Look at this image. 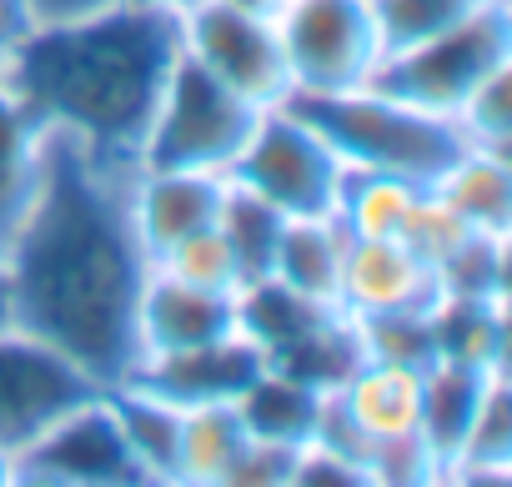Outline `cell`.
Here are the masks:
<instances>
[{"label":"cell","mask_w":512,"mask_h":487,"mask_svg":"<svg viewBox=\"0 0 512 487\" xmlns=\"http://www.w3.org/2000/svg\"><path fill=\"white\" fill-rule=\"evenodd\" d=\"M151 257L131 216V171H106L51 141L46 186L6 252L11 327L76 362L96 387L126 382Z\"/></svg>","instance_id":"cell-1"},{"label":"cell","mask_w":512,"mask_h":487,"mask_svg":"<svg viewBox=\"0 0 512 487\" xmlns=\"http://www.w3.org/2000/svg\"><path fill=\"white\" fill-rule=\"evenodd\" d=\"M176 56L181 16L121 0L86 21L31 26L0 61V81L51 136L71 141L96 166L136 171Z\"/></svg>","instance_id":"cell-2"},{"label":"cell","mask_w":512,"mask_h":487,"mask_svg":"<svg viewBox=\"0 0 512 487\" xmlns=\"http://www.w3.org/2000/svg\"><path fill=\"white\" fill-rule=\"evenodd\" d=\"M287 106L312 121L327 146L352 171H387L417 186H432L462 151V131L452 116L417 111L377 86L337 91V96H287Z\"/></svg>","instance_id":"cell-3"},{"label":"cell","mask_w":512,"mask_h":487,"mask_svg":"<svg viewBox=\"0 0 512 487\" xmlns=\"http://www.w3.org/2000/svg\"><path fill=\"white\" fill-rule=\"evenodd\" d=\"M502 66H512V0H482L452 31L387 56L367 86H377L417 111L457 116L462 101Z\"/></svg>","instance_id":"cell-4"},{"label":"cell","mask_w":512,"mask_h":487,"mask_svg":"<svg viewBox=\"0 0 512 487\" xmlns=\"http://www.w3.org/2000/svg\"><path fill=\"white\" fill-rule=\"evenodd\" d=\"M226 181L262 196L287 221H302V216H337L347 166L327 146V136L282 101L256 116L246 146L226 166Z\"/></svg>","instance_id":"cell-5"},{"label":"cell","mask_w":512,"mask_h":487,"mask_svg":"<svg viewBox=\"0 0 512 487\" xmlns=\"http://www.w3.org/2000/svg\"><path fill=\"white\" fill-rule=\"evenodd\" d=\"M256 116H262L256 106H246L241 96H231L226 86H216L201 66H191L186 56H176V66L166 76V91L156 101V116L146 126L136 171L141 166H166V171H211V176H226V166L246 146Z\"/></svg>","instance_id":"cell-6"},{"label":"cell","mask_w":512,"mask_h":487,"mask_svg":"<svg viewBox=\"0 0 512 487\" xmlns=\"http://www.w3.org/2000/svg\"><path fill=\"white\" fill-rule=\"evenodd\" d=\"M181 56L256 111L282 106L292 96L272 11L231 6V0H191L181 11Z\"/></svg>","instance_id":"cell-7"},{"label":"cell","mask_w":512,"mask_h":487,"mask_svg":"<svg viewBox=\"0 0 512 487\" xmlns=\"http://www.w3.org/2000/svg\"><path fill=\"white\" fill-rule=\"evenodd\" d=\"M272 16H277L292 96L357 91L382 66L372 0H282Z\"/></svg>","instance_id":"cell-8"},{"label":"cell","mask_w":512,"mask_h":487,"mask_svg":"<svg viewBox=\"0 0 512 487\" xmlns=\"http://www.w3.org/2000/svg\"><path fill=\"white\" fill-rule=\"evenodd\" d=\"M21 487H146L116 412L106 402V387L71 407L61 422H51L21 457H16Z\"/></svg>","instance_id":"cell-9"},{"label":"cell","mask_w":512,"mask_h":487,"mask_svg":"<svg viewBox=\"0 0 512 487\" xmlns=\"http://www.w3.org/2000/svg\"><path fill=\"white\" fill-rule=\"evenodd\" d=\"M96 392L101 387L76 362L26 337L21 327H0V452L6 457H21L51 422Z\"/></svg>","instance_id":"cell-10"},{"label":"cell","mask_w":512,"mask_h":487,"mask_svg":"<svg viewBox=\"0 0 512 487\" xmlns=\"http://www.w3.org/2000/svg\"><path fill=\"white\" fill-rule=\"evenodd\" d=\"M262 367H267V357L256 352V342L231 332V337L206 342V347L141 357L126 382H136V387H146V392H156L176 407H196V402H236L241 387Z\"/></svg>","instance_id":"cell-11"},{"label":"cell","mask_w":512,"mask_h":487,"mask_svg":"<svg viewBox=\"0 0 512 487\" xmlns=\"http://www.w3.org/2000/svg\"><path fill=\"white\" fill-rule=\"evenodd\" d=\"M231 332H236V292H206V287L176 282V277H166V272L151 267L146 292H141V307H136L141 357L206 347V342H221Z\"/></svg>","instance_id":"cell-12"},{"label":"cell","mask_w":512,"mask_h":487,"mask_svg":"<svg viewBox=\"0 0 512 487\" xmlns=\"http://www.w3.org/2000/svg\"><path fill=\"white\" fill-rule=\"evenodd\" d=\"M221 196H226V176L211 171H166V166L131 171V216L146 257L156 262L181 236L216 226Z\"/></svg>","instance_id":"cell-13"},{"label":"cell","mask_w":512,"mask_h":487,"mask_svg":"<svg viewBox=\"0 0 512 487\" xmlns=\"http://www.w3.org/2000/svg\"><path fill=\"white\" fill-rule=\"evenodd\" d=\"M437 277L427 262H417L402 241L352 236L342 262V312L377 317V312H417L437 307Z\"/></svg>","instance_id":"cell-14"},{"label":"cell","mask_w":512,"mask_h":487,"mask_svg":"<svg viewBox=\"0 0 512 487\" xmlns=\"http://www.w3.org/2000/svg\"><path fill=\"white\" fill-rule=\"evenodd\" d=\"M51 131L41 126V116H31L16 91L0 81V262H6L11 241L21 236L41 186H46V166H51Z\"/></svg>","instance_id":"cell-15"},{"label":"cell","mask_w":512,"mask_h":487,"mask_svg":"<svg viewBox=\"0 0 512 487\" xmlns=\"http://www.w3.org/2000/svg\"><path fill=\"white\" fill-rule=\"evenodd\" d=\"M497 372H477L467 362H452V357H437L427 372H422V402H417V437L427 442V452L437 457L442 467V482H447V467L457 462L467 432H472V417L487 397V382Z\"/></svg>","instance_id":"cell-16"},{"label":"cell","mask_w":512,"mask_h":487,"mask_svg":"<svg viewBox=\"0 0 512 487\" xmlns=\"http://www.w3.org/2000/svg\"><path fill=\"white\" fill-rule=\"evenodd\" d=\"M347 247H352V231L342 226V216H302V221H287L272 277H277L282 287L302 292L307 302L342 307V262H347Z\"/></svg>","instance_id":"cell-17"},{"label":"cell","mask_w":512,"mask_h":487,"mask_svg":"<svg viewBox=\"0 0 512 487\" xmlns=\"http://www.w3.org/2000/svg\"><path fill=\"white\" fill-rule=\"evenodd\" d=\"M106 402L116 412V427L146 477V487H171L176 482V437H181V407L136 387V382H111Z\"/></svg>","instance_id":"cell-18"},{"label":"cell","mask_w":512,"mask_h":487,"mask_svg":"<svg viewBox=\"0 0 512 487\" xmlns=\"http://www.w3.org/2000/svg\"><path fill=\"white\" fill-rule=\"evenodd\" d=\"M432 191H437L442 201H452L472 231L512 236V156L467 146V151L432 181Z\"/></svg>","instance_id":"cell-19"},{"label":"cell","mask_w":512,"mask_h":487,"mask_svg":"<svg viewBox=\"0 0 512 487\" xmlns=\"http://www.w3.org/2000/svg\"><path fill=\"white\" fill-rule=\"evenodd\" d=\"M317 407H322V392L277 367H262L236 397V417H241L246 437L287 442V447H307V437L317 427Z\"/></svg>","instance_id":"cell-20"},{"label":"cell","mask_w":512,"mask_h":487,"mask_svg":"<svg viewBox=\"0 0 512 487\" xmlns=\"http://www.w3.org/2000/svg\"><path fill=\"white\" fill-rule=\"evenodd\" d=\"M241 447H246V427H241V417H236V402H196V407H181L176 482H181V487H221Z\"/></svg>","instance_id":"cell-21"},{"label":"cell","mask_w":512,"mask_h":487,"mask_svg":"<svg viewBox=\"0 0 512 487\" xmlns=\"http://www.w3.org/2000/svg\"><path fill=\"white\" fill-rule=\"evenodd\" d=\"M337 392H342V402L352 407V417L367 427L372 442H382V437H402V432H417L422 372H412V367H392V362H362Z\"/></svg>","instance_id":"cell-22"},{"label":"cell","mask_w":512,"mask_h":487,"mask_svg":"<svg viewBox=\"0 0 512 487\" xmlns=\"http://www.w3.org/2000/svg\"><path fill=\"white\" fill-rule=\"evenodd\" d=\"M216 231H221L226 252L236 262L241 287H251V282H267L272 277L287 216L277 206H267L262 196H251L246 186L226 181V196H221V211H216Z\"/></svg>","instance_id":"cell-23"},{"label":"cell","mask_w":512,"mask_h":487,"mask_svg":"<svg viewBox=\"0 0 512 487\" xmlns=\"http://www.w3.org/2000/svg\"><path fill=\"white\" fill-rule=\"evenodd\" d=\"M437 357L467 362L477 372H507V297L477 302V297H437Z\"/></svg>","instance_id":"cell-24"},{"label":"cell","mask_w":512,"mask_h":487,"mask_svg":"<svg viewBox=\"0 0 512 487\" xmlns=\"http://www.w3.org/2000/svg\"><path fill=\"white\" fill-rule=\"evenodd\" d=\"M422 191H427V186H417V181H402V176H387V171H352V166H347L337 216H342V226H347L352 236L397 241Z\"/></svg>","instance_id":"cell-25"},{"label":"cell","mask_w":512,"mask_h":487,"mask_svg":"<svg viewBox=\"0 0 512 487\" xmlns=\"http://www.w3.org/2000/svg\"><path fill=\"white\" fill-rule=\"evenodd\" d=\"M512 477V387L507 372L487 382V397L472 417V432L447 467V482H507Z\"/></svg>","instance_id":"cell-26"},{"label":"cell","mask_w":512,"mask_h":487,"mask_svg":"<svg viewBox=\"0 0 512 487\" xmlns=\"http://www.w3.org/2000/svg\"><path fill=\"white\" fill-rule=\"evenodd\" d=\"M352 322H357V337H362V357L367 362H392V367H412V372H427L437 362L432 307L377 312V317H352Z\"/></svg>","instance_id":"cell-27"},{"label":"cell","mask_w":512,"mask_h":487,"mask_svg":"<svg viewBox=\"0 0 512 487\" xmlns=\"http://www.w3.org/2000/svg\"><path fill=\"white\" fill-rule=\"evenodd\" d=\"M437 292H442V297L502 302V297H507V236L472 231L462 247L437 267Z\"/></svg>","instance_id":"cell-28"},{"label":"cell","mask_w":512,"mask_h":487,"mask_svg":"<svg viewBox=\"0 0 512 487\" xmlns=\"http://www.w3.org/2000/svg\"><path fill=\"white\" fill-rule=\"evenodd\" d=\"M482 0H372L377 36H382V61L397 51H412L442 31H452L462 16H472Z\"/></svg>","instance_id":"cell-29"},{"label":"cell","mask_w":512,"mask_h":487,"mask_svg":"<svg viewBox=\"0 0 512 487\" xmlns=\"http://www.w3.org/2000/svg\"><path fill=\"white\" fill-rule=\"evenodd\" d=\"M151 267H156V272H166V277H176V282L206 287V292H241L236 262H231V252H226V241H221V231H216V226L181 236L176 247H166Z\"/></svg>","instance_id":"cell-30"},{"label":"cell","mask_w":512,"mask_h":487,"mask_svg":"<svg viewBox=\"0 0 512 487\" xmlns=\"http://www.w3.org/2000/svg\"><path fill=\"white\" fill-rule=\"evenodd\" d=\"M472 236V226L462 221V211L452 206V201H442L432 186L417 196V206H412V216H407V226H402V247L417 257V262H427L432 267V277H437V267L462 247V241Z\"/></svg>","instance_id":"cell-31"},{"label":"cell","mask_w":512,"mask_h":487,"mask_svg":"<svg viewBox=\"0 0 512 487\" xmlns=\"http://www.w3.org/2000/svg\"><path fill=\"white\" fill-rule=\"evenodd\" d=\"M507 86H512V66L492 71V76L462 101V111H457L452 121H457V131H462L467 146L502 151V156L512 151V96H507Z\"/></svg>","instance_id":"cell-32"},{"label":"cell","mask_w":512,"mask_h":487,"mask_svg":"<svg viewBox=\"0 0 512 487\" xmlns=\"http://www.w3.org/2000/svg\"><path fill=\"white\" fill-rule=\"evenodd\" d=\"M367 482H377V487H427V482H442V467L417 432H402V437L372 442Z\"/></svg>","instance_id":"cell-33"},{"label":"cell","mask_w":512,"mask_h":487,"mask_svg":"<svg viewBox=\"0 0 512 487\" xmlns=\"http://www.w3.org/2000/svg\"><path fill=\"white\" fill-rule=\"evenodd\" d=\"M297 452H302V447L246 437V447L236 452V462H231V472H226V482H221V487H292Z\"/></svg>","instance_id":"cell-34"},{"label":"cell","mask_w":512,"mask_h":487,"mask_svg":"<svg viewBox=\"0 0 512 487\" xmlns=\"http://www.w3.org/2000/svg\"><path fill=\"white\" fill-rule=\"evenodd\" d=\"M121 6V0H26V16L31 26H66V21H86Z\"/></svg>","instance_id":"cell-35"},{"label":"cell","mask_w":512,"mask_h":487,"mask_svg":"<svg viewBox=\"0 0 512 487\" xmlns=\"http://www.w3.org/2000/svg\"><path fill=\"white\" fill-rule=\"evenodd\" d=\"M31 31V16H26V0H0V61L16 51V41Z\"/></svg>","instance_id":"cell-36"},{"label":"cell","mask_w":512,"mask_h":487,"mask_svg":"<svg viewBox=\"0 0 512 487\" xmlns=\"http://www.w3.org/2000/svg\"><path fill=\"white\" fill-rule=\"evenodd\" d=\"M0 327H11V297H6V262H0Z\"/></svg>","instance_id":"cell-37"},{"label":"cell","mask_w":512,"mask_h":487,"mask_svg":"<svg viewBox=\"0 0 512 487\" xmlns=\"http://www.w3.org/2000/svg\"><path fill=\"white\" fill-rule=\"evenodd\" d=\"M0 487H16V457L0 452Z\"/></svg>","instance_id":"cell-38"},{"label":"cell","mask_w":512,"mask_h":487,"mask_svg":"<svg viewBox=\"0 0 512 487\" xmlns=\"http://www.w3.org/2000/svg\"><path fill=\"white\" fill-rule=\"evenodd\" d=\"M136 6H156V11H176V16H181L191 0H136Z\"/></svg>","instance_id":"cell-39"},{"label":"cell","mask_w":512,"mask_h":487,"mask_svg":"<svg viewBox=\"0 0 512 487\" xmlns=\"http://www.w3.org/2000/svg\"><path fill=\"white\" fill-rule=\"evenodd\" d=\"M231 6H251V11H277L282 0H231Z\"/></svg>","instance_id":"cell-40"}]
</instances>
